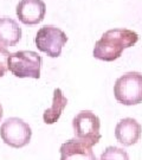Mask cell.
Returning <instances> with one entry per match:
<instances>
[{"instance_id":"9","label":"cell","mask_w":142,"mask_h":160,"mask_svg":"<svg viewBox=\"0 0 142 160\" xmlns=\"http://www.w3.org/2000/svg\"><path fill=\"white\" fill-rule=\"evenodd\" d=\"M61 160H97L90 146L77 139H70L61 146Z\"/></svg>"},{"instance_id":"10","label":"cell","mask_w":142,"mask_h":160,"mask_svg":"<svg viewBox=\"0 0 142 160\" xmlns=\"http://www.w3.org/2000/svg\"><path fill=\"white\" fill-rule=\"evenodd\" d=\"M22 39V28L8 17L0 18V44L4 46H14Z\"/></svg>"},{"instance_id":"6","label":"cell","mask_w":142,"mask_h":160,"mask_svg":"<svg viewBox=\"0 0 142 160\" xmlns=\"http://www.w3.org/2000/svg\"><path fill=\"white\" fill-rule=\"evenodd\" d=\"M68 37L64 31L53 25H45L38 30L34 43L38 50L52 58L59 57L63 46L66 44Z\"/></svg>"},{"instance_id":"11","label":"cell","mask_w":142,"mask_h":160,"mask_svg":"<svg viewBox=\"0 0 142 160\" xmlns=\"http://www.w3.org/2000/svg\"><path fill=\"white\" fill-rule=\"evenodd\" d=\"M68 104V98L64 96L63 92L59 88H56L53 90V97H52L51 107L47 108L43 114V120L46 125H53L59 120L63 110L65 109Z\"/></svg>"},{"instance_id":"7","label":"cell","mask_w":142,"mask_h":160,"mask_svg":"<svg viewBox=\"0 0 142 160\" xmlns=\"http://www.w3.org/2000/svg\"><path fill=\"white\" fill-rule=\"evenodd\" d=\"M17 17L25 25H37L44 20L46 5L43 0H20L17 5Z\"/></svg>"},{"instance_id":"2","label":"cell","mask_w":142,"mask_h":160,"mask_svg":"<svg viewBox=\"0 0 142 160\" xmlns=\"http://www.w3.org/2000/svg\"><path fill=\"white\" fill-rule=\"evenodd\" d=\"M43 59L37 52L22 50L10 53L7 59V68L16 77L19 78H34L40 77Z\"/></svg>"},{"instance_id":"14","label":"cell","mask_w":142,"mask_h":160,"mask_svg":"<svg viewBox=\"0 0 142 160\" xmlns=\"http://www.w3.org/2000/svg\"><path fill=\"white\" fill-rule=\"evenodd\" d=\"M2 115H4V110H2V106H1V103H0V120L2 119Z\"/></svg>"},{"instance_id":"3","label":"cell","mask_w":142,"mask_h":160,"mask_svg":"<svg viewBox=\"0 0 142 160\" xmlns=\"http://www.w3.org/2000/svg\"><path fill=\"white\" fill-rule=\"evenodd\" d=\"M114 95L125 106H135L142 102V74L129 71L119 77L114 84Z\"/></svg>"},{"instance_id":"1","label":"cell","mask_w":142,"mask_h":160,"mask_svg":"<svg viewBox=\"0 0 142 160\" xmlns=\"http://www.w3.org/2000/svg\"><path fill=\"white\" fill-rule=\"evenodd\" d=\"M139 40V34L128 29L108 30L96 42L92 55L103 62H113L121 57L123 50L134 46Z\"/></svg>"},{"instance_id":"4","label":"cell","mask_w":142,"mask_h":160,"mask_svg":"<svg viewBox=\"0 0 142 160\" xmlns=\"http://www.w3.org/2000/svg\"><path fill=\"white\" fill-rule=\"evenodd\" d=\"M75 139L80 140L88 146H95L101 140V121L94 112L82 110L72 120Z\"/></svg>"},{"instance_id":"5","label":"cell","mask_w":142,"mask_h":160,"mask_svg":"<svg viewBox=\"0 0 142 160\" xmlns=\"http://www.w3.org/2000/svg\"><path fill=\"white\" fill-rule=\"evenodd\" d=\"M0 137L10 147L22 148L31 141L32 129L23 119L8 118L0 127Z\"/></svg>"},{"instance_id":"13","label":"cell","mask_w":142,"mask_h":160,"mask_svg":"<svg viewBox=\"0 0 142 160\" xmlns=\"http://www.w3.org/2000/svg\"><path fill=\"white\" fill-rule=\"evenodd\" d=\"M8 56H10V51L6 49L5 46L0 44V77L5 76L6 71L8 70V68H7Z\"/></svg>"},{"instance_id":"8","label":"cell","mask_w":142,"mask_h":160,"mask_svg":"<svg viewBox=\"0 0 142 160\" xmlns=\"http://www.w3.org/2000/svg\"><path fill=\"white\" fill-rule=\"evenodd\" d=\"M142 134V127L133 118H125L119 121L115 127V138L123 146H133L140 140Z\"/></svg>"},{"instance_id":"12","label":"cell","mask_w":142,"mask_h":160,"mask_svg":"<svg viewBox=\"0 0 142 160\" xmlns=\"http://www.w3.org/2000/svg\"><path fill=\"white\" fill-rule=\"evenodd\" d=\"M100 160H129V155L123 148L109 146L101 154Z\"/></svg>"}]
</instances>
